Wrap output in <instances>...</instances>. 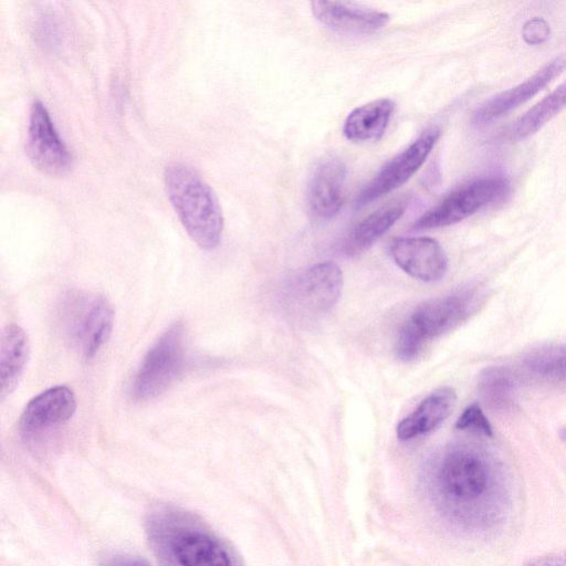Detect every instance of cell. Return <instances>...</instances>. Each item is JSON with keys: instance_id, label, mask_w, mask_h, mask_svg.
<instances>
[{"instance_id": "52a82bcc", "label": "cell", "mask_w": 566, "mask_h": 566, "mask_svg": "<svg viewBox=\"0 0 566 566\" xmlns=\"http://www.w3.org/2000/svg\"><path fill=\"white\" fill-rule=\"evenodd\" d=\"M509 187V181L499 177L473 180L461 186L440 203L426 211L415 221L412 228L423 230L454 224L503 197Z\"/></svg>"}, {"instance_id": "3957f363", "label": "cell", "mask_w": 566, "mask_h": 566, "mask_svg": "<svg viewBox=\"0 0 566 566\" xmlns=\"http://www.w3.org/2000/svg\"><path fill=\"white\" fill-rule=\"evenodd\" d=\"M164 178L168 198L189 237L201 249H214L222 235L223 216L212 188L182 163L168 165Z\"/></svg>"}, {"instance_id": "9a60e30c", "label": "cell", "mask_w": 566, "mask_h": 566, "mask_svg": "<svg viewBox=\"0 0 566 566\" xmlns=\"http://www.w3.org/2000/svg\"><path fill=\"white\" fill-rule=\"evenodd\" d=\"M311 9L316 19L340 33L366 35L384 28L389 15L371 8L338 1H312Z\"/></svg>"}, {"instance_id": "e0dca14e", "label": "cell", "mask_w": 566, "mask_h": 566, "mask_svg": "<svg viewBox=\"0 0 566 566\" xmlns=\"http://www.w3.org/2000/svg\"><path fill=\"white\" fill-rule=\"evenodd\" d=\"M30 344L25 332L18 325H8L1 333L0 382L1 399L18 387L29 359Z\"/></svg>"}, {"instance_id": "8fae6325", "label": "cell", "mask_w": 566, "mask_h": 566, "mask_svg": "<svg viewBox=\"0 0 566 566\" xmlns=\"http://www.w3.org/2000/svg\"><path fill=\"white\" fill-rule=\"evenodd\" d=\"M389 251L396 264L417 280L439 281L447 273L448 256L432 238H395Z\"/></svg>"}, {"instance_id": "d6986e66", "label": "cell", "mask_w": 566, "mask_h": 566, "mask_svg": "<svg viewBox=\"0 0 566 566\" xmlns=\"http://www.w3.org/2000/svg\"><path fill=\"white\" fill-rule=\"evenodd\" d=\"M405 203L387 205L358 222L348 233L343 249L347 255H357L371 247L405 212Z\"/></svg>"}, {"instance_id": "7402d4cb", "label": "cell", "mask_w": 566, "mask_h": 566, "mask_svg": "<svg viewBox=\"0 0 566 566\" xmlns=\"http://www.w3.org/2000/svg\"><path fill=\"white\" fill-rule=\"evenodd\" d=\"M524 365L533 375L551 379H566V343L554 344L528 353Z\"/></svg>"}, {"instance_id": "ba28073f", "label": "cell", "mask_w": 566, "mask_h": 566, "mask_svg": "<svg viewBox=\"0 0 566 566\" xmlns=\"http://www.w3.org/2000/svg\"><path fill=\"white\" fill-rule=\"evenodd\" d=\"M66 305L65 316L71 336L83 356L90 359L111 336L114 310L102 295H75Z\"/></svg>"}, {"instance_id": "cb8c5ba5", "label": "cell", "mask_w": 566, "mask_h": 566, "mask_svg": "<svg viewBox=\"0 0 566 566\" xmlns=\"http://www.w3.org/2000/svg\"><path fill=\"white\" fill-rule=\"evenodd\" d=\"M522 35L528 44H541L549 36V25L542 18L530 19L523 27Z\"/></svg>"}, {"instance_id": "484cf974", "label": "cell", "mask_w": 566, "mask_h": 566, "mask_svg": "<svg viewBox=\"0 0 566 566\" xmlns=\"http://www.w3.org/2000/svg\"><path fill=\"white\" fill-rule=\"evenodd\" d=\"M103 566H148V564L135 557L116 556L108 559Z\"/></svg>"}, {"instance_id": "d4e9b609", "label": "cell", "mask_w": 566, "mask_h": 566, "mask_svg": "<svg viewBox=\"0 0 566 566\" xmlns=\"http://www.w3.org/2000/svg\"><path fill=\"white\" fill-rule=\"evenodd\" d=\"M524 566H566V553H553L530 559Z\"/></svg>"}, {"instance_id": "4fadbf2b", "label": "cell", "mask_w": 566, "mask_h": 566, "mask_svg": "<svg viewBox=\"0 0 566 566\" xmlns=\"http://www.w3.org/2000/svg\"><path fill=\"white\" fill-rule=\"evenodd\" d=\"M346 166L336 157L321 160L314 168L307 186L310 212L319 220H328L338 213L344 201Z\"/></svg>"}, {"instance_id": "603a6c76", "label": "cell", "mask_w": 566, "mask_h": 566, "mask_svg": "<svg viewBox=\"0 0 566 566\" xmlns=\"http://www.w3.org/2000/svg\"><path fill=\"white\" fill-rule=\"evenodd\" d=\"M455 428L485 437H492V427L478 403L468 406L457 420Z\"/></svg>"}, {"instance_id": "2e32d148", "label": "cell", "mask_w": 566, "mask_h": 566, "mask_svg": "<svg viewBox=\"0 0 566 566\" xmlns=\"http://www.w3.org/2000/svg\"><path fill=\"white\" fill-rule=\"evenodd\" d=\"M457 400L451 387H440L429 394L419 406L397 426L400 440L413 439L436 429L451 413Z\"/></svg>"}, {"instance_id": "5b68a950", "label": "cell", "mask_w": 566, "mask_h": 566, "mask_svg": "<svg viewBox=\"0 0 566 566\" xmlns=\"http://www.w3.org/2000/svg\"><path fill=\"white\" fill-rule=\"evenodd\" d=\"M186 360L185 327H168L145 355L132 382L130 394L137 401L163 394L179 376Z\"/></svg>"}, {"instance_id": "277c9868", "label": "cell", "mask_w": 566, "mask_h": 566, "mask_svg": "<svg viewBox=\"0 0 566 566\" xmlns=\"http://www.w3.org/2000/svg\"><path fill=\"white\" fill-rule=\"evenodd\" d=\"M481 296L479 289L468 287L419 304L398 332V358L403 361L417 358L429 342L470 316L480 304Z\"/></svg>"}, {"instance_id": "7a4b0ae2", "label": "cell", "mask_w": 566, "mask_h": 566, "mask_svg": "<svg viewBox=\"0 0 566 566\" xmlns=\"http://www.w3.org/2000/svg\"><path fill=\"white\" fill-rule=\"evenodd\" d=\"M148 534L163 566H232L222 543L185 512L158 510Z\"/></svg>"}, {"instance_id": "4316f807", "label": "cell", "mask_w": 566, "mask_h": 566, "mask_svg": "<svg viewBox=\"0 0 566 566\" xmlns=\"http://www.w3.org/2000/svg\"><path fill=\"white\" fill-rule=\"evenodd\" d=\"M559 437L566 443V428L559 430Z\"/></svg>"}, {"instance_id": "5bb4252c", "label": "cell", "mask_w": 566, "mask_h": 566, "mask_svg": "<svg viewBox=\"0 0 566 566\" xmlns=\"http://www.w3.org/2000/svg\"><path fill=\"white\" fill-rule=\"evenodd\" d=\"M566 70V52L553 59L518 85L502 92L473 113L478 125L490 123L524 104Z\"/></svg>"}, {"instance_id": "8992f818", "label": "cell", "mask_w": 566, "mask_h": 566, "mask_svg": "<svg viewBox=\"0 0 566 566\" xmlns=\"http://www.w3.org/2000/svg\"><path fill=\"white\" fill-rule=\"evenodd\" d=\"M343 290L340 268L325 261L307 268L287 287L286 306L301 319H312L331 311Z\"/></svg>"}, {"instance_id": "44dd1931", "label": "cell", "mask_w": 566, "mask_h": 566, "mask_svg": "<svg viewBox=\"0 0 566 566\" xmlns=\"http://www.w3.org/2000/svg\"><path fill=\"white\" fill-rule=\"evenodd\" d=\"M516 378L505 367H489L482 371L479 380V389L488 405L495 409H506L512 406Z\"/></svg>"}, {"instance_id": "6da1fadb", "label": "cell", "mask_w": 566, "mask_h": 566, "mask_svg": "<svg viewBox=\"0 0 566 566\" xmlns=\"http://www.w3.org/2000/svg\"><path fill=\"white\" fill-rule=\"evenodd\" d=\"M436 486L450 514L468 526L488 528L504 514L507 495L502 469L480 447L449 449L438 465Z\"/></svg>"}, {"instance_id": "7c38bea8", "label": "cell", "mask_w": 566, "mask_h": 566, "mask_svg": "<svg viewBox=\"0 0 566 566\" xmlns=\"http://www.w3.org/2000/svg\"><path fill=\"white\" fill-rule=\"evenodd\" d=\"M76 410V399L66 386L51 387L25 406L20 429L25 437H35L66 423Z\"/></svg>"}, {"instance_id": "9c48e42d", "label": "cell", "mask_w": 566, "mask_h": 566, "mask_svg": "<svg viewBox=\"0 0 566 566\" xmlns=\"http://www.w3.org/2000/svg\"><path fill=\"white\" fill-rule=\"evenodd\" d=\"M27 153L33 165L48 175H64L72 166V155L39 99L33 102L30 111Z\"/></svg>"}, {"instance_id": "30bf717a", "label": "cell", "mask_w": 566, "mask_h": 566, "mask_svg": "<svg viewBox=\"0 0 566 566\" xmlns=\"http://www.w3.org/2000/svg\"><path fill=\"white\" fill-rule=\"evenodd\" d=\"M439 136L440 129L430 127L392 158L358 195L356 208H361L402 186L423 165Z\"/></svg>"}, {"instance_id": "ffe728a7", "label": "cell", "mask_w": 566, "mask_h": 566, "mask_svg": "<svg viewBox=\"0 0 566 566\" xmlns=\"http://www.w3.org/2000/svg\"><path fill=\"white\" fill-rule=\"evenodd\" d=\"M564 108H566V80L516 120L510 132L511 137L521 140L534 135Z\"/></svg>"}, {"instance_id": "ac0fdd59", "label": "cell", "mask_w": 566, "mask_h": 566, "mask_svg": "<svg viewBox=\"0 0 566 566\" xmlns=\"http://www.w3.org/2000/svg\"><path fill=\"white\" fill-rule=\"evenodd\" d=\"M394 107L391 99L379 98L355 108L344 122V136L353 142L378 139L387 128Z\"/></svg>"}]
</instances>
